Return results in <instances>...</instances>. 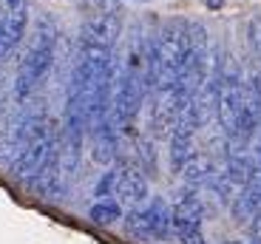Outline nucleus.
Returning a JSON list of instances; mask_svg holds the SVG:
<instances>
[{"instance_id": "nucleus-1", "label": "nucleus", "mask_w": 261, "mask_h": 244, "mask_svg": "<svg viewBox=\"0 0 261 244\" xmlns=\"http://www.w3.org/2000/svg\"><path fill=\"white\" fill-rule=\"evenodd\" d=\"M145 97H148V40L134 32L122 51V60L117 63L111 94V117L119 133H134Z\"/></svg>"}, {"instance_id": "nucleus-2", "label": "nucleus", "mask_w": 261, "mask_h": 244, "mask_svg": "<svg viewBox=\"0 0 261 244\" xmlns=\"http://www.w3.org/2000/svg\"><path fill=\"white\" fill-rule=\"evenodd\" d=\"M188 54V20H168L148 40V97L176 88Z\"/></svg>"}, {"instance_id": "nucleus-3", "label": "nucleus", "mask_w": 261, "mask_h": 244, "mask_svg": "<svg viewBox=\"0 0 261 244\" xmlns=\"http://www.w3.org/2000/svg\"><path fill=\"white\" fill-rule=\"evenodd\" d=\"M54 54H57V26L48 17H43L37 23V29H34V40L29 46V51L23 54V60H20L17 77H14V97H17V102H26L48 79L51 66H54Z\"/></svg>"}, {"instance_id": "nucleus-4", "label": "nucleus", "mask_w": 261, "mask_h": 244, "mask_svg": "<svg viewBox=\"0 0 261 244\" xmlns=\"http://www.w3.org/2000/svg\"><path fill=\"white\" fill-rule=\"evenodd\" d=\"M210 37H207V29L202 23H190L188 20V54H185V66L182 74H179V83H176V91L182 94V99L190 105V99L204 88L210 77Z\"/></svg>"}, {"instance_id": "nucleus-5", "label": "nucleus", "mask_w": 261, "mask_h": 244, "mask_svg": "<svg viewBox=\"0 0 261 244\" xmlns=\"http://www.w3.org/2000/svg\"><path fill=\"white\" fill-rule=\"evenodd\" d=\"M244 111V71L224 54L222 57V77H219V94H216V119L222 125L224 145L236 137Z\"/></svg>"}, {"instance_id": "nucleus-6", "label": "nucleus", "mask_w": 261, "mask_h": 244, "mask_svg": "<svg viewBox=\"0 0 261 244\" xmlns=\"http://www.w3.org/2000/svg\"><path fill=\"white\" fill-rule=\"evenodd\" d=\"M125 230L137 241H165L170 236V205L153 196L125 216Z\"/></svg>"}, {"instance_id": "nucleus-7", "label": "nucleus", "mask_w": 261, "mask_h": 244, "mask_svg": "<svg viewBox=\"0 0 261 244\" xmlns=\"http://www.w3.org/2000/svg\"><path fill=\"white\" fill-rule=\"evenodd\" d=\"M204 205L196 191H182L170 205V230L176 233L182 244H207L204 238Z\"/></svg>"}, {"instance_id": "nucleus-8", "label": "nucleus", "mask_w": 261, "mask_h": 244, "mask_svg": "<svg viewBox=\"0 0 261 244\" xmlns=\"http://www.w3.org/2000/svg\"><path fill=\"white\" fill-rule=\"evenodd\" d=\"M117 176H114V202L119 207H139L145 205V199H148V179L145 173L139 171L137 165H114Z\"/></svg>"}, {"instance_id": "nucleus-9", "label": "nucleus", "mask_w": 261, "mask_h": 244, "mask_svg": "<svg viewBox=\"0 0 261 244\" xmlns=\"http://www.w3.org/2000/svg\"><path fill=\"white\" fill-rule=\"evenodd\" d=\"M26 26H29V12L26 6L9 9L0 20V66L12 57V51L23 43L26 37Z\"/></svg>"}, {"instance_id": "nucleus-10", "label": "nucleus", "mask_w": 261, "mask_h": 244, "mask_svg": "<svg viewBox=\"0 0 261 244\" xmlns=\"http://www.w3.org/2000/svg\"><path fill=\"white\" fill-rule=\"evenodd\" d=\"M258 210H261V173L250 182V185H244L242 191L236 193L233 202H230L233 222H239V225H250Z\"/></svg>"}, {"instance_id": "nucleus-11", "label": "nucleus", "mask_w": 261, "mask_h": 244, "mask_svg": "<svg viewBox=\"0 0 261 244\" xmlns=\"http://www.w3.org/2000/svg\"><path fill=\"white\" fill-rule=\"evenodd\" d=\"M216 171H219V165L213 162V156H207V153H202V151H196L193 156L185 162L182 179H185V185H188L190 191H196V187H207L210 182H213Z\"/></svg>"}, {"instance_id": "nucleus-12", "label": "nucleus", "mask_w": 261, "mask_h": 244, "mask_svg": "<svg viewBox=\"0 0 261 244\" xmlns=\"http://www.w3.org/2000/svg\"><path fill=\"white\" fill-rule=\"evenodd\" d=\"M88 219L99 227H108V225H114V222L122 219V207H119L114 199H99L97 205L88 210Z\"/></svg>"}, {"instance_id": "nucleus-13", "label": "nucleus", "mask_w": 261, "mask_h": 244, "mask_svg": "<svg viewBox=\"0 0 261 244\" xmlns=\"http://www.w3.org/2000/svg\"><path fill=\"white\" fill-rule=\"evenodd\" d=\"M114 176H117V171H108V173H102V179L97 182V187H94V196L97 199H108V196H114Z\"/></svg>"}, {"instance_id": "nucleus-14", "label": "nucleus", "mask_w": 261, "mask_h": 244, "mask_svg": "<svg viewBox=\"0 0 261 244\" xmlns=\"http://www.w3.org/2000/svg\"><path fill=\"white\" fill-rule=\"evenodd\" d=\"M247 153L253 156V162H255V168L261 171V125H258V131H255V139H253V145L247 148Z\"/></svg>"}, {"instance_id": "nucleus-15", "label": "nucleus", "mask_w": 261, "mask_h": 244, "mask_svg": "<svg viewBox=\"0 0 261 244\" xmlns=\"http://www.w3.org/2000/svg\"><path fill=\"white\" fill-rule=\"evenodd\" d=\"M250 40H253V46L261 51V17H255L250 23Z\"/></svg>"}, {"instance_id": "nucleus-16", "label": "nucleus", "mask_w": 261, "mask_h": 244, "mask_svg": "<svg viewBox=\"0 0 261 244\" xmlns=\"http://www.w3.org/2000/svg\"><path fill=\"white\" fill-rule=\"evenodd\" d=\"M17 6H23L20 0H9V9H17Z\"/></svg>"}, {"instance_id": "nucleus-17", "label": "nucleus", "mask_w": 261, "mask_h": 244, "mask_svg": "<svg viewBox=\"0 0 261 244\" xmlns=\"http://www.w3.org/2000/svg\"><path fill=\"white\" fill-rule=\"evenodd\" d=\"M250 244H261V238H258V236H253V241H250Z\"/></svg>"}]
</instances>
